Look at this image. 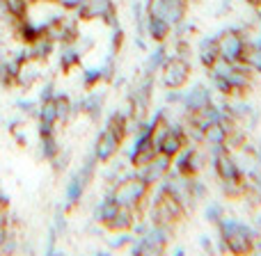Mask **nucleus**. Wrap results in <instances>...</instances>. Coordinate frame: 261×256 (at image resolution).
<instances>
[{
	"label": "nucleus",
	"instance_id": "obj_1",
	"mask_svg": "<svg viewBox=\"0 0 261 256\" xmlns=\"http://www.w3.org/2000/svg\"><path fill=\"white\" fill-rule=\"evenodd\" d=\"M108 194L119 204V206L133 208V211H142L147 206V199L151 197V185L144 179H140L138 172H133L130 176L122 179L119 183H113L108 190Z\"/></svg>",
	"mask_w": 261,
	"mask_h": 256
},
{
	"label": "nucleus",
	"instance_id": "obj_2",
	"mask_svg": "<svg viewBox=\"0 0 261 256\" xmlns=\"http://www.w3.org/2000/svg\"><path fill=\"white\" fill-rule=\"evenodd\" d=\"M161 71V82L167 87V90H184L190 80V62L184 58H176V55H170V58L163 62V67L158 69Z\"/></svg>",
	"mask_w": 261,
	"mask_h": 256
},
{
	"label": "nucleus",
	"instance_id": "obj_3",
	"mask_svg": "<svg viewBox=\"0 0 261 256\" xmlns=\"http://www.w3.org/2000/svg\"><path fill=\"white\" fill-rule=\"evenodd\" d=\"M188 5H190V0H147L144 12H147V16L165 18L172 27H176L179 23L186 21Z\"/></svg>",
	"mask_w": 261,
	"mask_h": 256
},
{
	"label": "nucleus",
	"instance_id": "obj_4",
	"mask_svg": "<svg viewBox=\"0 0 261 256\" xmlns=\"http://www.w3.org/2000/svg\"><path fill=\"white\" fill-rule=\"evenodd\" d=\"M186 144H188V139H186V133H184V126H181V122L167 124V128L163 130V135L156 139L158 153H163V156H170V158L179 156V153L186 149Z\"/></svg>",
	"mask_w": 261,
	"mask_h": 256
},
{
	"label": "nucleus",
	"instance_id": "obj_5",
	"mask_svg": "<svg viewBox=\"0 0 261 256\" xmlns=\"http://www.w3.org/2000/svg\"><path fill=\"white\" fill-rule=\"evenodd\" d=\"M218 39V50H220V58L227 60L231 64L243 62L245 55V39L239 35L236 30H225L216 37Z\"/></svg>",
	"mask_w": 261,
	"mask_h": 256
},
{
	"label": "nucleus",
	"instance_id": "obj_6",
	"mask_svg": "<svg viewBox=\"0 0 261 256\" xmlns=\"http://www.w3.org/2000/svg\"><path fill=\"white\" fill-rule=\"evenodd\" d=\"M211 151V162H213V172L220 181H241V169L236 165V160L231 158V153L225 147L218 149H208Z\"/></svg>",
	"mask_w": 261,
	"mask_h": 256
},
{
	"label": "nucleus",
	"instance_id": "obj_7",
	"mask_svg": "<svg viewBox=\"0 0 261 256\" xmlns=\"http://www.w3.org/2000/svg\"><path fill=\"white\" fill-rule=\"evenodd\" d=\"M122 147H124V139L117 137L113 130L103 128L99 135H96V142H94L92 153H94V158L101 162V165H106V162H110L119 151H122Z\"/></svg>",
	"mask_w": 261,
	"mask_h": 256
},
{
	"label": "nucleus",
	"instance_id": "obj_8",
	"mask_svg": "<svg viewBox=\"0 0 261 256\" xmlns=\"http://www.w3.org/2000/svg\"><path fill=\"white\" fill-rule=\"evenodd\" d=\"M170 169H172V158L163 156V153H156L151 162H147L144 167H140V169H135V172H138L140 179H144L151 188H156V185L170 174Z\"/></svg>",
	"mask_w": 261,
	"mask_h": 256
},
{
	"label": "nucleus",
	"instance_id": "obj_9",
	"mask_svg": "<svg viewBox=\"0 0 261 256\" xmlns=\"http://www.w3.org/2000/svg\"><path fill=\"white\" fill-rule=\"evenodd\" d=\"M44 64L41 60H35V58H28L23 62H18V69H16V87L21 90H30L35 87L37 82L44 78Z\"/></svg>",
	"mask_w": 261,
	"mask_h": 256
},
{
	"label": "nucleus",
	"instance_id": "obj_10",
	"mask_svg": "<svg viewBox=\"0 0 261 256\" xmlns=\"http://www.w3.org/2000/svg\"><path fill=\"white\" fill-rule=\"evenodd\" d=\"M208 103H213V94H211V90L204 85L190 87V90L184 92V96H181V108H184L186 112H199V110L206 108Z\"/></svg>",
	"mask_w": 261,
	"mask_h": 256
},
{
	"label": "nucleus",
	"instance_id": "obj_11",
	"mask_svg": "<svg viewBox=\"0 0 261 256\" xmlns=\"http://www.w3.org/2000/svg\"><path fill=\"white\" fill-rule=\"evenodd\" d=\"M113 7V0H81V5L76 7V16L81 21H94V18L101 21Z\"/></svg>",
	"mask_w": 261,
	"mask_h": 256
},
{
	"label": "nucleus",
	"instance_id": "obj_12",
	"mask_svg": "<svg viewBox=\"0 0 261 256\" xmlns=\"http://www.w3.org/2000/svg\"><path fill=\"white\" fill-rule=\"evenodd\" d=\"M78 105H81V112H83V115H87L92 122H96V119L103 115L106 92H99V90L94 87V90H90V94L83 96V99L78 101Z\"/></svg>",
	"mask_w": 261,
	"mask_h": 256
},
{
	"label": "nucleus",
	"instance_id": "obj_13",
	"mask_svg": "<svg viewBox=\"0 0 261 256\" xmlns=\"http://www.w3.org/2000/svg\"><path fill=\"white\" fill-rule=\"evenodd\" d=\"M144 35L151 41H156V44H165L167 37L172 35V25L161 16H147V21H144Z\"/></svg>",
	"mask_w": 261,
	"mask_h": 256
},
{
	"label": "nucleus",
	"instance_id": "obj_14",
	"mask_svg": "<svg viewBox=\"0 0 261 256\" xmlns=\"http://www.w3.org/2000/svg\"><path fill=\"white\" fill-rule=\"evenodd\" d=\"M220 58V50H218V39L216 37H202L197 44V60L204 69H211L213 64Z\"/></svg>",
	"mask_w": 261,
	"mask_h": 256
},
{
	"label": "nucleus",
	"instance_id": "obj_15",
	"mask_svg": "<svg viewBox=\"0 0 261 256\" xmlns=\"http://www.w3.org/2000/svg\"><path fill=\"white\" fill-rule=\"evenodd\" d=\"M138 217H142V213L133 211V208H126V206H119L117 215H115L113 220L106 224V229H108V231H130Z\"/></svg>",
	"mask_w": 261,
	"mask_h": 256
},
{
	"label": "nucleus",
	"instance_id": "obj_16",
	"mask_svg": "<svg viewBox=\"0 0 261 256\" xmlns=\"http://www.w3.org/2000/svg\"><path fill=\"white\" fill-rule=\"evenodd\" d=\"M53 103H55V112H58V122L60 124H69L71 122V117L81 115V105L73 103L67 94H55Z\"/></svg>",
	"mask_w": 261,
	"mask_h": 256
},
{
	"label": "nucleus",
	"instance_id": "obj_17",
	"mask_svg": "<svg viewBox=\"0 0 261 256\" xmlns=\"http://www.w3.org/2000/svg\"><path fill=\"white\" fill-rule=\"evenodd\" d=\"M117 211H119V204L108 194V197L101 199V202L94 206V211H92V220H94L96 224L106 226L115 215H117Z\"/></svg>",
	"mask_w": 261,
	"mask_h": 256
},
{
	"label": "nucleus",
	"instance_id": "obj_18",
	"mask_svg": "<svg viewBox=\"0 0 261 256\" xmlns=\"http://www.w3.org/2000/svg\"><path fill=\"white\" fill-rule=\"evenodd\" d=\"M106 128L113 130L117 137L126 139V135L130 133V115L126 110H115V112L108 117V122H106Z\"/></svg>",
	"mask_w": 261,
	"mask_h": 256
},
{
	"label": "nucleus",
	"instance_id": "obj_19",
	"mask_svg": "<svg viewBox=\"0 0 261 256\" xmlns=\"http://www.w3.org/2000/svg\"><path fill=\"white\" fill-rule=\"evenodd\" d=\"M25 46H28V50H30L32 58H35V60H41V62H46V60L50 58V53L55 50V46H58V44H55L53 39H48V37L41 32V35L37 37L32 44H25Z\"/></svg>",
	"mask_w": 261,
	"mask_h": 256
},
{
	"label": "nucleus",
	"instance_id": "obj_20",
	"mask_svg": "<svg viewBox=\"0 0 261 256\" xmlns=\"http://www.w3.org/2000/svg\"><path fill=\"white\" fill-rule=\"evenodd\" d=\"M227 130L225 126H222L220 122L218 124H211V126H206L204 128V147L206 149H218V147H225V142H227Z\"/></svg>",
	"mask_w": 261,
	"mask_h": 256
},
{
	"label": "nucleus",
	"instance_id": "obj_21",
	"mask_svg": "<svg viewBox=\"0 0 261 256\" xmlns=\"http://www.w3.org/2000/svg\"><path fill=\"white\" fill-rule=\"evenodd\" d=\"M83 55L78 53V48L73 44H62V50H60V69H62L64 73L71 71V69H76L78 64H81Z\"/></svg>",
	"mask_w": 261,
	"mask_h": 256
},
{
	"label": "nucleus",
	"instance_id": "obj_22",
	"mask_svg": "<svg viewBox=\"0 0 261 256\" xmlns=\"http://www.w3.org/2000/svg\"><path fill=\"white\" fill-rule=\"evenodd\" d=\"M3 9H5V14H7V18L21 21V18L28 16L30 0H3Z\"/></svg>",
	"mask_w": 261,
	"mask_h": 256
},
{
	"label": "nucleus",
	"instance_id": "obj_23",
	"mask_svg": "<svg viewBox=\"0 0 261 256\" xmlns=\"http://www.w3.org/2000/svg\"><path fill=\"white\" fill-rule=\"evenodd\" d=\"M60 151H62V147H60V142H58V137H55V133L39 137V156L44 158V160L50 162Z\"/></svg>",
	"mask_w": 261,
	"mask_h": 256
},
{
	"label": "nucleus",
	"instance_id": "obj_24",
	"mask_svg": "<svg viewBox=\"0 0 261 256\" xmlns=\"http://www.w3.org/2000/svg\"><path fill=\"white\" fill-rule=\"evenodd\" d=\"M35 117L39 124H50V126H55V124H58V112H55L53 99L39 101V105H37V110H35Z\"/></svg>",
	"mask_w": 261,
	"mask_h": 256
},
{
	"label": "nucleus",
	"instance_id": "obj_25",
	"mask_svg": "<svg viewBox=\"0 0 261 256\" xmlns=\"http://www.w3.org/2000/svg\"><path fill=\"white\" fill-rule=\"evenodd\" d=\"M170 58V55L165 53V46L163 44H158V48L153 50V53H149V58H147V62H144V69H142V73H149V76H153V73L158 71V69L163 67V62Z\"/></svg>",
	"mask_w": 261,
	"mask_h": 256
},
{
	"label": "nucleus",
	"instance_id": "obj_26",
	"mask_svg": "<svg viewBox=\"0 0 261 256\" xmlns=\"http://www.w3.org/2000/svg\"><path fill=\"white\" fill-rule=\"evenodd\" d=\"M83 192H85V183L78 179V174H73L71 179H69L67 188H64V197H67L69 204H78L83 199Z\"/></svg>",
	"mask_w": 261,
	"mask_h": 256
},
{
	"label": "nucleus",
	"instance_id": "obj_27",
	"mask_svg": "<svg viewBox=\"0 0 261 256\" xmlns=\"http://www.w3.org/2000/svg\"><path fill=\"white\" fill-rule=\"evenodd\" d=\"M135 236L130 231H110V236L106 238L110 249H126L130 243H133Z\"/></svg>",
	"mask_w": 261,
	"mask_h": 256
},
{
	"label": "nucleus",
	"instance_id": "obj_28",
	"mask_svg": "<svg viewBox=\"0 0 261 256\" xmlns=\"http://www.w3.org/2000/svg\"><path fill=\"white\" fill-rule=\"evenodd\" d=\"M103 82V73H101V67L99 69H85L83 71V87L85 90H94Z\"/></svg>",
	"mask_w": 261,
	"mask_h": 256
},
{
	"label": "nucleus",
	"instance_id": "obj_29",
	"mask_svg": "<svg viewBox=\"0 0 261 256\" xmlns=\"http://www.w3.org/2000/svg\"><path fill=\"white\" fill-rule=\"evenodd\" d=\"M190 194H193L195 202H202V199H206L208 197L206 183H204L202 179H197V176H190Z\"/></svg>",
	"mask_w": 261,
	"mask_h": 256
},
{
	"label": "nucleus",
	"instance_id": "obj_30",
	"mask_svg": "<svg viewBox=\"0 0 261 256\" xmlns=\"http://www.w3.org/2000/svg\"><path fill=\"white\" fill-rule=\"evenodd\" d=\"M69 160H71V153H69V151H67V153L60 151L58 156H55L53 160H50V167H53L55 174H62V172L69 167Z\"/></svg>",
	"mask_w": 261,
	"mask_h": 256
},
{
	"label": "nucleus",
	"instance_id": "obj_31",
	"mask_svg": "<svg viewBox=\"0 0 261 256\" xmlns=\"http://www.w3.org/2000/svg\"><path fill=\"white\" fill-rule=\"evenodd\" d=\"M204 215H206L208 222H213V224H216V222L220 220L225 213H222V206H220V204H218V202H211V204H206V211H204Z\"/></svg>",
	"mask_w": 261,
	"mask_h": 256
},
{
	"label": "nucleus",
	"instance_id": "obj_32",
	"mask_svg": "<svg viewBox=\"0 0 261 256\" xmlns=\"http://www.w3.org/2000/svg\"><path fill=\"white\" fill-rule=\"evenodd\" d=\"M122 44H124V30H122V25L113 27V46H110V55H117L119 50H122Z\"/></svg>",
	"mask_w": 261,
	"mask_h": 256
},
{
	"label": "nucleus",
	"instance_id": "obj_33",
	"mask_svg": "<svg viewBox=\"0 0 261 256\" xmlns=\"http://www.w3.org/2000/svg\"><path fill=\"white\" fill-rule=\"evenodd\" d=\"M213 90L220 92L222 96H231V94H234V92H231V87H229V80H227V78H213Z\"/></svg>",
	"mask_w": 261,
	"mask_h": 256
},
{
	"label": "nucleus",
	"instance_id": "obj_34",
	"mask_svg": "<svg viewBox=\"0 0 261 256\" xmlns=\"http://www.w3.org/2000/svg\"><path fill=\"white\" fill-rule=\"evenodd\" d=\"M101 21H103V23H106V25H108V27H119V16H117V7H113V9H110V12L106 14V16L101 18Z\"/></svg>",
	"mask_w": 261,
	"mask_h": 256
},
{
	"label": "nucleus",
	"instance_id": "obj_35",
	"mask_svg": "<svg viewBox=\"0 0 261 256\" xmlns=\"http://www.w3.org/2000/svg\"><path fill=\"white\" fill-rule=\"evenodd\" d=\"M55 85H53V80H48L44 87H41V92H39V101H48V99H53L55 96Z\"/></svg>",
	"mask_w": 261,
	"mask_h": 256
},
{
	"label": "nucleus",
	"instance_id": "obj_36",
	"mask_svg": "<svg viewBox=\"0 0 261 256\" xmlns=\"http://www.w3.org/2000/svg\"><path fill=\"white\" fill-rule=\"evenodd\" d=\"M248 5H261V0H245Z\"/></svg>",
	"mask_w": 261,
	"mask_h": 256
}]
</instances>
